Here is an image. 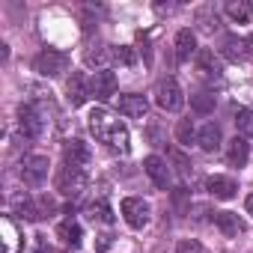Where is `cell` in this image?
I'll list each match as a JSON object with an SVG mask.
<instances>
[{"label": "cell", "instance_id": "4316f807", "mask_svg": "<svg viewBox=\"0 0 253 253\" xmlns=\"http://www.w3.org/2000/svg\"><path fill=\"white\" fill-rule=\"evenodd\" d=\"M191 107L197 113H211L214 110V95L211 92H197V95H191Z\"/></svg>", "mask_w": 253, "mask_h": 253}, {"label": "cell", "instance_id": "e0dca14e", "mask_svg": "<svg viewBox=\"0 0 253 253\" xmlns=\"http://www.w3.org/2000/svg\"><path fill=\"white\" fill-rule=\"evenodd\" d=\"M247 158H250V146H247V140H244L241 134H235V137L229 140L226 161H229L232 167H244V164H247Z\"/></svg>", "mask_w": 253, "mask_h": 253}, {"label": "cell", "instance_id": "277c9868", "mask_svg": "<svg viewBox=\"0 0 253 253\" xmlns=\"http://www.w3.org/2000/svg\"><path fill=\"white\" fill-rule=\"evenodd\" d=\"M155 101H158V107H161V110H170V113L182 110V104H185L182 86H179L173 78H164V81H158V86H155Z\"/></svg>", "mask_w": 253, "mask_h": 253}, {"label": "cell", "instance_id": "7402d4cb", "mask_svg": "<svg viewBox=\"0 0 253 253\" xmlns=\"http://www.w3.org/2000/svg\"><path fill=\"white\" fill-rule=\"evenodd\" d=\"M223 54H226L232 63H238V60L247 57V42L238 39V36H226V39H223Z\"/></svg>", "mask_w": 253, "mask_h": 253}, {"label": "cell", "instance_id": "cb8c5ba5", "mask_svg": "<svg viewBox=\"0 0 253 253\" xmlns=\"http://www.w3.org/2000/svg\"><path fill=\"white\" fill-rule=\"evenodd\" d=\"M197 24H200L203 33H214V30H217V12H214L211 6L197 9Z\"/></svg>", "mask_w": 253, "mask_h": 253}, {"label": "cell", "instance_id": "8fae6325", "mask_svg": "<svg viewBox=\"0 0 253 253\" xmlns=\"http://www.w3.org/2000/svg\"><path fill=\"white\" fill-rule=\"evenodd\" d=\"M119 113H125L128 119H146V113H149V104H146V98L143 95H122L119 98Z\"/></svg>", "mask_w": 253, "mask_h": 253}, {"label": "cell", "instance_id": "d6a6232c", "mask_svg": "<svg viewBox=\"0 0 253 253\" xmlns=\"http://www.w3.org/2000/svg\"><path fill=\"white\" fill-rule=\"evenodd\" d=\"M95 250H98V253L110 250V235H98V244H95Z\"/></svg>", "mask_w": 253, "mask_h": 253}, {"label": "cell", "instance_id": "7a4b0ae2", "mask_svg": "<svg viewBox=\"0 0 253 253\" xmlns=\"http://www.w3.org/2000/svg\"><path fill=\"white\" fill-rule=\"evenodd\" d=\"M54 185H57V191H60L63 197H72V200H78V197L86 191V173H84V167L63 164V167L57 170V179H54Z\"/></svg>", "mask_w": 253, "mask_h": 253}, {"label": "cell", "instance_id": "44dd1931", "mask_svg": "<svg viewBox=\"0 0 253 253\" xmlns=\"http://www.w3.org/2000/svg\"><path fill=\"white\" fill-rule=\"evenodd\" d=\"M226 15L235 24H247L250 15H253V6L247 3V0H226Z\"/></svg>", "mask_w": 253, "mask_h": 253}, {"label": "cell", "instance_id": "7c38bea8", "mask_svg": "<svg viewBox=\"0 0 253 253\" xmlns=\"http://www.w3.org/2000/svg\"><path fill=\"white\" fill-rule=\"evenodd\" d=\"M66 92H69V104H72V107H81V104L92 95V92H89V84H86V78H84L81 72H75V75L69 78Z\"/></svg>", "mask_w": 253, "mask_h": 253}, {"label": "cell", "instance_id": "30bf717a", "mask_svg": "<svg viewBox=\"0 0 253 253\" xmlns=\"http://www.w3.org/2000/svg\"><path fill=\"white\" fill-rule=\"evenodd\" d=\"M89 158H92V152L84 140H69L63 146V161L72 167H84V164H89Z\"/></svg>", "mask_w": 253, "mask_h": 253}, {"label": "cell", "instance_id": "f1b7e54d", "mask_svg": "<svg viewBox=\"0 0 253 253\" xmlns=\"http://www.w3.org/2000/svg\"><path fill=\"white\" fill-rule=\"evenodd\" d=\"M113 60L122 63V66H134V51L125 48V45H119V48H113Z\"/></svg>", "mask_w": 253, "mask_h": 253}, {"label": "cell", "instance_id": "ba28073f", "mask_svg": "<svg viewBox=\"0 0 253 253\" xmlns=\"http://www.w3.org/2000/svg\"><path fill=\"white\" fill-rule=\"evenodd\" d=\"M89 92L98 98V101H107V98H113L116 95V75L113 72H95L92 75V81H89Z\"/></svg>", "mask_w": 253, "mask_h": 253}, {"label": "cell", "instance_id": "9c48e42d", "mask_svg": "<svg viewBox=\"0 0 253 253\" xmlns=\"http://www.w3.org/2000/svg\"><path fill=\"white\" fill-rule=\"evenodd\" d=\"M143 170H146V176H149L158 188H170V167H167V161H164V158L149 155V158L143 161Z\"/></svg>", "mask_w": 253, "mask_h": 253}, {"label": "cell", "instance_id": "8992f818", "mask_svg": "<svg viewBox=\"0 0 253 253\" xmlns=\"http://www.w3.org/2000/svg\"><path fill=\"white\" fill-rule=\"evenodd\" d=\"M33 69H36L42 78H57V75H63V72L69 69V57L48 48V51H42V54L33 60Z\"/></svg>", "mask_w": 253, "mask_h": 253}, {"label": "cell", "instance_id": "484cf974", "mask_svg": "<svg viewBox=\"0 0 253 253\" xmlns=\"http://www.w3.org/2000/svg\"><path fill=\"white\" fill-rule=\"evenodd\" d=\"M107 57H113V51H107L104 45H101V48H89V51H86V63H89V66H95L98 72H104Z\"/></svg>", "mask_w": 253, "mask_h": 253}, {"label": "cell", "instance_id": "ac0fdd59", "mask_svg": "<svg viewBox=\"0 0 253 253\" xmlns=\"http://www.w3.org/2000/svg\"><path fill=\"white\" fill-rule=\"evenodd\" d=\"M12 211H15L21 220H39V217H42L39 206H36L27 194H15V197H12Z\"/></svg>", "mask_w": 253, "mask_h": 253}, {"label": "cell", "instance_id": "1f68e13d", "mask_svg": "<svg viewBox=\"0 0 253 253\" xmlns=\"http://www.w3.org/2000/svg\"><path fill=\"white\" fill-rule=\"evenodd\" d=\"M3 229H6V235H9V238H6V253H15L18 247H15V232H12V223H9V220H3Z\"/></svg>", "mask_w": 253, "mask_h": 253}, {"label": "cell", "instance_id": "9a60e30c", "mask_svg": "<svg viewBox=\"0 0 253 253\" xmlns=\"http://www.w3.org/2000/svg\"><path fill=\"white\" fill-rule=\"evenodd\" d=\"M197 143H200L203 152H217L220 149V125H214V122L203 125L197 131Z\"/></svg>", "mask_w": 253, "mask_h": 253}, {"label": "cell", "instance_id": "3957f363", "mask_svg": "<svg viewBox=\"0 0 253 253\" xmlns=\"http://www.w3.org/2000/svg\"><path fill=\"white\" fill-rule=\"evenodd\" d=\"M48 167H51V161L45 155H24L21 158V170H18L21 182L30 185V188H39L48 179Z\"/></svg>", "mask_w": 253, "mask_h": 253}, {"label": "cell", "instance_id": "4dcf8cb0", "mask_svg": "<svg viewBox=\"0 0 253 253\" xmlns=\"http://www.w3.org/2000/svg\"><path fill=\"white\" fill-rule=\"evenodd\" d=\"M176 253H206V250H203V244H200V241H194V238H185V241L176 247Z\"/></svg>", "mask_w": 253, "mask_h": 253}, {"label": "cell", "instance_id": "d4e9b609", "mask_svg": "<svg viewBox=\"0 0 253 253\" xmlns=\"http://www.w3.org/2000/svg\"><path fill=\"white\" fill-rule=\"evenodd\" d=\"M235 128H238V134L247 140V137H253V110H238L235 113Z\"/></svg>", "mask_w": 253, "mask_h": 253}, {"label": "cell", "instance_id": "836d02e7", "mask_svg": "<svg viewBox=\"0 0 253 253\" xmlns=\"http://www.w3.org/2000/svg\"><path fill=\"white\" fill-rule=\"evenodd\" d=\"M36 253H54V247H51V244L39 235V247H36Z\"/></svg>", "mask_w": 253, "mask_h": 253}, {"label": "cell", "instance_id": "e575fe53", "mask_svg": "<svg viewBox=\"0 0 253 253\" xmlns=\"http://www.w3.org/2000/svg\"><path fill=\"white\" fill-rule=\"evenodd\" d=\"M244 209H247V214H253V194H250V197L244 200Z\"/></svg>", "mask_w": 253, "mask_h": 253}, {"label": "cell", "instance_id": "2e32d148", "mask_svg": "<svg viewBox=\"0 0 253 253\" xmlns=\"http://www.w3.org/2000/svg\"><path fill=\"white\" fill-rule=\"evenodd\" d=\"M197 69L203 78H211V81H220V60L214 57V51H200L197 54Z\"/></svg>", "mask_w": 253, "mask_h": 253}, {"label": "cell", "instance_id": "6da1fadb", "mask_svg": "<svg viewBox=\"0 0 253 253\" xmlns=\"http://www.w3.org/2000/svg\"><path fill=\"white\" fill-rule=\"evenodd\" d=\"M89 131L95 134V140H101V143H107L110 149H116V152H128L131 149V143H128V128L110 113V110H104V107H95L92 113H89Z\"/></svg>", "mask_w": 253, "mask_h": 253}, {"label": "cell", "instance_id": "52a82bcc", "mask_svg": "<svg viewBox=\"0 0 253 253\" xmlns=\"http://www.w3.org/2000/svg\"><path fill=\"white\" fill-rule=\"evenodd\" d=\"M18 128H21V134L30 137V140L42 137L45 122H42V113H39L33 104H21V107H18Z\"/></svg>", "mask_w": 253, "mask_h": 253}, {"label": "cell", "instance_id": "d6986e66", "mask_svg": "<svg viewBox=\"0 0 253 253\" xmlns=\"http://www.w3.org/2000/svg\"><path fill=\"white\" fill-rule=\"evenodd\" d=\"M200 51H197V36L191 33V30H179L176 33V57L179 60H191V57H197Z\"/></svg>", "mask_w": 253, "mask_h": 253}, {"label": "cell", "instance_id": "5bb4252c", "mask_svg": "<svg viewBox=\"0 0 253 253\" xmlns=\"http://www.w3.org/2000/svg\"><path fill=\"white\" fill-rule=\"evenodd\" d=\"M206 188H209V194H211L214 200H232L235 191H238L235 179H229V176H211V179L206 182Z\"/></svg>", "mask_w": 253, "mask_h": 253}, {"label": "cell", "instance_id": "ffe728a7", "mask_svg": "<svg viewBox=\"0 0 253 253\" xmlns=\"http://www.w3.org/2000/svg\"><path fill=\"white\" fill-rule=\"evenodd\" d=\"M57 235H60L63 244H69V247H81V241H84V229H81V223L72 220V217L57 226Z\"/></svg>", "mask_w": 253, "mask_h": 253}, {"label": "cell", "instance_id": "83f0119b", "mask_svg": "<svg viewBox=\"0 0 253 253\" xmlns=\"http://www.w3.org/2000/svg\"><path fill=\"white\" fill-rule=\"evenodd\" d=\"M176 137H179V143H191V140H197V131H194V122L191 119H182L179 125H176Z\"/></svg>", "mask_w": 253, "mask_h": 253}, {"label": "cell", "instance_id": "f546056e", "mask_svg": "<svg viewBox=\"0 0 253 253\" xmlns=\"http://www.w3.org/2000/svg\"><path fill=\"white\" fill-rule=\"evenodd\" d=\"M167 155H170V158H173V161H176V170H179V173H182V176H185V173H191V161H188V158H185V155H182V152H176V149H170V152H167Z\"/></svg>", "mask_w": 253, "mask_h": 253}, {"label": "cell", "instance_id": "4fadbf2b", "mask_svg": "<svg viewBox=\"0 0 253 253\" xmlns=\"http://www.w3.org/2000/svg\"><path fill=\"white\" fill-rule=\"evenodd\" d=\"M214 223L217 229L226 235V238H238L244 232V220L235 214V211H214Z\"/></svg>", "mask_w": 253, "mask_h": 253}, {"label": "cell", "instance_id": "5b68a950", "mask_svg": "<svg viewBox=\"0 0 253 253\" xmlns=\"http://www.w3.org/2000/svg\"><path fill=\"white\" fill-rule=\"evenodd\" d=\"M149 214H152V209H149L146 200H140V197H125L122 200V217L131 229H143L149 223Z\"/></svg>", "mask_w": 253, "mask_h": 253}, {"label": "cell", "instance_id": "603a6c76", "mask_svg": "<svg viewBox=\"0 0 253 253\" xmlns=\"http://www.w3.org/2000/svg\"><path fill=\"white\" fill-rule=\"evenodd\" d=\"M86 214H89L92 223H104V226L113 223V209H110L107 203H92V206L86 209Z\"/></svg>", "mask_w": 253, "mask_h": 253}]
</instances>
